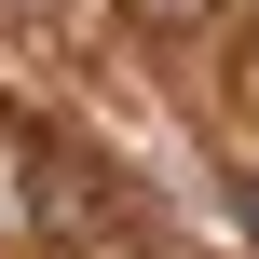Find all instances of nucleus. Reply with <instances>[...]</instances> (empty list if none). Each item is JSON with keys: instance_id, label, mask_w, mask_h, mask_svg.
<instances>
[{"instance_id": "1", "label": "nucleus", "mask_w": 259, "mask_h": 259, "mask_svg": "<svg viewBox=\"0 0 259 259\" xmlns=\"http://www.w3.org/2000/svg\"><path fill=\"white\" fill-rule=\"evenodd\" d=\"M27 205H41V232H55L68 259L96 246V219H109V191H96V178H82L68 150H27Z\"/></svg>"}, {"instance_id": "2", "label": "nucleus", "mask_w": 259, "mask_h": 259, "mask_svg": "<svg viewBox=\"0 0 259 259\" xmlns=\"http://www.w3.org/2000/svg\"><path fill=\"white\" fill-rule=\"evenodd\" d=\"M232 219H246V232H259V178H246V191H232Z\"/></svg>"}]
</instances>
